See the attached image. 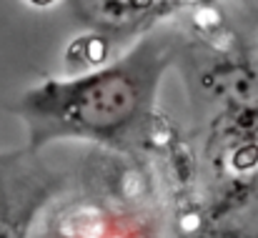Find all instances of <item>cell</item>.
Here are the masks:
<instances>
[{"mask_svg": "<svg viewBox=\"0 0 258 238\" xmlns=\"http://www.w3.org/2000/svg\"><path fill=\"white\" fill-rule=\"evenodd\" d=\"M33 3H50V0H33Z\"/></svg>", "mask_w": 258, "mask_h": 238, "instance_id": "1", "label": "cell"}]
</instances>
